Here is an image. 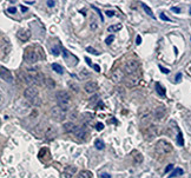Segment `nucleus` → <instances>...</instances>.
<instances>
[{
	"instance_id": "nucleus-1",
	"label": "nucleus",
	"mask_w": 191,
	"mask_h": 178,
	"mask_svg": "<svg viewBox=\"0 0 191 178\" xmlns=\"http://www.w3.org/2000/svg\"><path fill=\"white\" fill-rule=\"evenodd\" d=\"M57 103H58V106L62 107L63 110L65 111H67V110H70L71 107V96L70 93L67 92V91H58L57 92Z\"/></svg>"
},
{
	"instance_id": "nucleus-2",
	"label": "nucleus",
	"mask_w": 191,
	"mask_h": 178,
	"mask_svg": "<svg viewBox=\"0 0 191 178\" xmlns=\"http://www.w3.org/2000/svg\"><path fill=\"white\" fill-rule=\"evenodd\" d=\"M24 97L34 106H39L42 104V98L39 97L38 90L34 89V87H27L24 91Z\"/></svg>"
},
{
	"instance_id": "nucleus-3",
	"label": "nucleus",
	"mask_w": 191,
	"mask_h": 178,
	"mask_svg": "<svg viewBox=\"0 0 191 178\" xmlns=\"http://www.w3.org/2000/svg\"><path fill=\"white\" fill-rule=\"evenodd\" d=\"M138 67H139V63L136 59H129L124 64V72L129 76H132L137 72Z\"/></svg>"
},
{
	"instance_id": "nucleus-4",
	"label": "nucleus",
	"mask_w": 191,
	"mask_h": 178,
	"mask_svg": "<svg viewBox=\"0 0 191 178\" xmlns=\"http://www.w3.org/2000/svg\"><path fill=\"white\" fill-rule=\"evenodd\" d=\"M171 151H172V145L166 140H159L156 145V152L161 155H166V153H170Z\"/></svg>"
},
{
	"instance_id": "nucleus-5",
	"label": "nucleus",
	"mask_w": 191,
	"mask_h": 178,
	"mask_svg": "<svg viewBox=\"0 0 191 178\" xmlns=\"http://www.w3.org/2000/svg\"><path fill=\"white\" fill-rule=\"evenodd\" d=\"M24 59L26 60V63L28 64H34L35 61H38V53L35 50H32V49H27L25 54H24Z\"/></svg>"
},
{
	"instance_id": "nucleus-6",
	"label": "nucleus",
	"mask_w": 191,
	"mask_h": 178,
	"mask_svg": "<svg viewBox=\"0 0 191 178\" xmlns=\"http://www.w3.org/2000/svg\"><path fill=\"white\" fill-rule=\"evenodd\" d=\"M0 76H1L2 80H5V81L10 83V84L13 83V76H12V73L10 72V70L5 69L4 66H1V69H0Z\"/></svg>"
},
{
	"instance_id": "nucleus-7",
	"label": "nucleus",
	"mask_w": 191,
	"mask_h": 178,
	"mask_svg": "<svg viewBox=\"0 0 191 178\" xmlns=\"http://www.w3.org/2000/svg\"><path fill=\"white\" fill-rule=\"evenodd\" d=\"M51 113H52V116L54 117V118H57L58 121H60V119H64L65 117H66V111L65 110H63L62 107L59 106H54L52 110H51Z\"/></svg>"
},
{
	"instance_id": "nucleus-8",
	"label": "nucleus",
	"mask_w": 191,
	"mask_h": 178,
	"mask_svg": "<svg viewBox=\"0 0 191 178\" xmlns=\"http://www.w3.org/2000/svg\"><path fill=\"white\" fill-rule=\"evenodd\" d=\"M111 79H112L114 83H120L123 79H124V72L119 70V69H116L113 70L111 73Z\"/></svg>"
},
{
	"instance_id": "nucleus-9",
	"label": "nucleus",
	"mask_w": 191,
	"mask_h": 178,
	"mask_svg": "<svg viewBox=\"0 0 191 178\" xmlns=\"http://www.w3.org/2000/svg\"><path fill=\"white\" fill-rule=\"evenodd\" d=\"M84 90L86 93H90V94H92V93H94L97 90H98V84L96 83V81H89V83H86L84 86Z\"/></svg>"
},
{
	"instance_id": "nucleus-10",
	"label": "nucleus",
	"mask_w": 191,
	"mask_h": 178,
	"mask_svg": "<svg viewBox=\"0 0 191 178\" xmlns=\"http://www.w3.org/2000/svg\"><path fill=\"white\" fill-rule=\"evenodd\" d=\"M155 118L156 119H158V121H162L163 118L165 117V114H166V109L164 106H158L155 109Z\"/></svg>"
},
{
	"instance_id": "nucleus-11",
	"label": "nucleus",
	"mask_w": 191,
	"mask_h": 178,
	"mask_svg": "<svg viewBox=\"0 0 191 178\" xmlns=\"http://www.w3.org/2000/svg\"><path fill=\"white\" fill-rule=\"evenodd\" d=\"M17 37L21 42H27L30 39V37H31V32L28 30H19L18 33H17Z\"/></svg>"
},
{
	"instance_id": "nucleus-12",
	"label": "nucleus",
	"mask_w": 191,
	"mask_h": 178,
	"mask_svg": "<svg viewBox=\"0 0 191 178\" xmlns=\"http://www.w3.org/2000/svg\"><path fill=\"white\" fill-rule=\"evenodd\" d=\"M57 132H56V129L53 128V126H47V129H46V131H45V133H44V136H45V138L46 139H49V140H51V139H53L54 137H56Z\"/></svg>"
},
{
	"instance_id": "nucleus-13",
	"label": "nucleus",
	"mask_w": 191,
	"mask_h": 178,
	"mask_svg": "<svg viewBox=\"0 0 191 178\" xmlns=\"http://www.w3.org/2000/svg\"><path fill=\"white\" fill-rule=\"evenodd\" d=\"M73 133L77 136V138L85 140V139H86V136H87V131H86V129L85 128H77V130H76Z\"/></svg>"
},
{
	"instance_id": "nucleus-14",
	"label": "nucleus",
	"mask_w": 191,
	"mask_h": 178,
	"mask_svg": "<svg viewBox=\"0 0 191 178\" xmlns=\"http://www.w3.org/2000/svg\"><path fill=\"white\" fill-rule=\"evenodd\" d=\"M64 131L65 132H67V133H72V132H74L76 130H77V126L72 123V121H69V123H65L64 124Z\"/></svg>"
},
{
	"instance_id": "nucleus-15",
	"label": "nucleus",
	"mask_w": 191,
	"mask_h": 178,
	"mask_svg": "<svg viewBox=\"0 0 191 178\" xmlns=\"http://www.w3.org/2000/svg\"><path fill=\"white\" fill-rule=\"evenodd\" d=\"M138 83H139V77H131V78L126 79V81H125L126 86L129 87H133V86L138 85Z\"/></svg>"
},
{
	"instance_id": "nucleus-16",
	"label": "nucleus",
	"mask_w": 191,
	"mask_h": 178,
	"mask_svg": "<svg viewBox=\"0 0 191 178\" xmlns=\"http://www.w3.org/2000/svg\"><path fill=\"white\" fill-rule=\"evenodd\" d=\"M176 131H179L178 128H177L176 123L175 121H170V126L168 129V132H169L170 137H173V136L176 135Z\"/></svg>"
},
{
	"instance_id": "nucleus-17",
	"label": "nucleus",
	"mask_w": 191,
	"mask_h": 178,
	"mask_svg": "<svg viewBox=\"0 0 191 178\" xmlns=\"http://www.w3.org/2000/svg\"><path fill=\"white\" fill-rule=\"evenodd\" d=\"M76 171H77V168H76V166H67V168L64 170V173H65V176L67 178H71L74 173H76Z\"/></svg>"
},
{
	"instance_id": "nucleus-18",
	"label": "nucleus",
	"mask_w": 191,
	"mask_h": 178,
	"mask_svg": "<svg viewBox=\"0 0 191 178\" xmlns=\"http://www.w3.org/2000/svg\"><path fill=\"white\" fill-rule=\"evenodd\" d=\"M150 119H151V113L150 112H146V113H144V114H141V124H148L149 121H150Z\"/></svg>"
},
{
	"instance_id": "nucleus-19",
	"label": "nucleus",
	"mask_w": 191,
	"mask_h": 178,
	"mask_svg": "<svg viewBox=\"0 0 191 178\" xmlns=\"http://www.w3.org/2000/svg\"><path fill=\"white\" fill-rule=\"evenodd\" d=\"M44 84H45V86H46L47 89H53V87L56 86V83H54V80L52 78H46L45 79V81H44Z\"/></svg>"
},
{
	"instance_id": "nucleus-20",
	"label": "nucleus",
	"mask_w": 191,
	"mask_h": 178,
	"mask_svg": "<svg viewBox=\"0 0 191 178\" xmlns=\"http://www.w3.org/2000/svg\"><path fill=\"white\" fill-rule=\"evenodd\" d=\"M52 70H53L54 72H57L58 74H63L64 73L63 67H62L59 64H57V63H53V64H52Z\"/></svg>"
},
{
	"instance_id": "nucleus-21",
	"label": "nucleus",
	"mask_w": 191,
	"mask_h": 178,
	"mask_svg": "<svg viewBox=\"0 0 191 178\" xmlns=\"http://www.w3.org/2000/svg\"><path fill=\"white\" fill-rule=\"evenodd\" d=\"M156 91H157V93L159 94V96H162V97H165V90H164V87H163L161 84H156Z\"/></svg>"
},
{
	"instance_id": "nucleus-22",
	"label": "nucleus",
	"mask_w": 191,
	"mask_h": 178,
	"mask_svg": "<svg viewBox=\"0 0 191 178\" xmlns=\"http://www.w3.org/2000/svg\"><path fill=\"white\" fill-rule=\"evenodd\" d=\"M78 178H92V173L90 172V171L84 170L78 175Z\"/></svg>"
},
{
	"instance_id": "nucleus-23",
	"label": "nucleus",
	"mask_w": 191,
	"mask_h": 178,
	"mask_svg": "<svg viewBox=\"0 0 191 178\" xmlns=\"http://www.w3.org/2000/svg\"><path fill=\"white\" fill-rule=\"evenodd\" d=\"M121 29V24H117V25H111V26H109L107 27V31L109 32H117V31H119Z\"/></svg>"
},
{
	"instance_id": "nucleus-24",
	"label": "nucleus",
	"mask_w": 191,
	"mask_h": 178,
	"mask_svg": "<svg viewBox=\"0 0 191 178\" xmlns=\"http://www.w3.org/2000/svg\"><path fill=\"white\" fill-rule=\"evenodd\" d=\"M141 6H143V8H144V11H145V12H146V13H148V14L150 15L151 18H153V19H155V18H156V17H155V14L152 13V11H151V8L149 7V6H146V4H143V2H141Z\"/></svg>"
},
{
	"instance_id": "nucleus-25",
	"label": "nucleus",
	"mask_w": 191,
	"mask_h": 178,
	"mask_svg": "<svg viewBox=\"0 0 191 178\" xmlns=\"http://www.w3.org/2000/svg\"><path fill=\"white\" fill-rule=\"evenodd\" d=\"M94 145H96V148L98 150H103L104 148H105V144H104V142L103 140H100V139H97L96 142H94Z\"/></svg>"
},
{
	"instance_id": "nucleus-26",
	"label": "nucleus",
	"mask_w": 191,
	"mask_h": 178,
	"mask_svg": "<svg viewBox=\"0 0 191 178\" xmlns=\"http://www.w3.org/2000/svg\"><path fill=\"white\" fill-rule=\"evenodd\" d=\"M177 143H178V145H179V146H183L184 145L183 135H182V132H181V131H179V132H178V135H177Z\"/></svg>"
},
{
	"instance_id": "nucleus-27",
	"label": "nucleus",
	"mask_w": 191,
	"mask_h": 178,
	"mask_svg": "<svg viewBox=\"0 0 191 178\" xmlns=\"http://www.w3.org/2000/svg\"><path fill=\"white\" fill-rule=\"evenodd\" d=\"M79 77L82 79H87L90 77V72L86 71V70H82V72L79 73Z\"/></svg>"
},
{
	"instance_id": "nucleus-28",
	"label": "nucleus",
	"mask_w": 191,
	"mask_h": 178,
	"mask_svg": "<svg viewBox=\"0 0 191 178\" xmlns=\"http://www.w3.org/2000/svg\"><path fill=\"white\" fill-rule=\"evenodd\" d=\"M134 160H136L137 163H141V162H143V156H141V153L136 152V153H134Z\"/></svg>"
},
{
	"instance_id": "nucleus-29",
	"label": "nucleus",
	"mask_w": 191,
	"mask_h": 178,
	"mask_svg": "<svg viewBox=\"0 0 191 178\" xmlns=\"http://www.w3.org/2000/svg\"><path fill=\"white\" fill-rule=\"evenodd\" d=\"M113 40H114V36H113V34H111L110 37H107V38H106L105 43L107 44V45H110V44L113 43Z\"/></svg>"
},
{
	"instance_id": "nucleus-30",
	"label": "nucleus",
	"mask_w": 191,
	"mask_h": 178,
	"mask_svg": "<svg viewBox=\"0 0 191 178\" xmlns=\"http://www.w3.org/2000/svg\"><path fill=\"white\" fill-rule=\"evenodd\" d=\"M86 51H87L89 53L94 54V56H99V52H97V51L94 50V49H92V47H87V49H86Z\"/></svg>"
},
{
	"instance_id": "nucleus-31",
	"label": "nucleus",
	"mask_w": 191,
	"mask_h": 178,
	"mask_svg": "<svg viewBox=\"0 0 191 178\" xmlns=\"http://www.w3.org/2000/svg\"><path fill=\"white\" fill-rule=\"evenodd\" d=\"M96 129H97V131H101V130H104V125H103L101 123H98V124L96 125Z\"/></svg>"
},
{
	"instance_id": "nucleus-32",
	"label": "nucleus",
	"mask_w": 191,
	"mask_h": 178,
	"mask_svg": "<svg viewBox=\"0 0 191 178\" xmlns=\"http://www.w3.org/2000/svg\"><path fill=\"white\" fill-rule=\"evenodd\" d=\"M7 12H8V13H12V14H13V13H17V8L15 7H8L7 8Z\"/></svg>"
},
{
	"instance_id": "nucleus-33",
	"label": "nucleus",
	"mask_w": 191,
	"mask_h": 178,
	"mask_svg": "<svg viewBox=\"0 0 191 178\" xmlns=\"http://www.w3.org/2000/svg\"><path fill=\"white\" fill-rule=\"evenodd\" d=\"M172 169H173V164H169V165L165 168V173H168V172H169V171H171Z\"/></svg>"
},
{
	"instance_id": "nucleus-34",
	"label": "nucleus",
	"mask_w": 191,
	"mask_h": 178,
	"mask_svg": "<svg viewBox=\"0 0 191 178\" xmlns=\"http://www.w3.org/2000/svg\"><path fill=\"white\" fill-rule=\"evenodd\" d=\"M46 4H47V6H49V7H53V6L56 5V1H52V0H49V1H46Z\"/></svg>"
},
{
	"instance_id": "nucleus-35",
	"label": "nucleus",
	"mask_w": 191,
	"mask_h": 178,
	"mask_svg": "<svg viewBox=\"0 0 191 178\" xmlns=\"http://www.w3.org/2000/svg\"><path fill=\"white\" fill-rule=\"evenodd\" d=\"M159 69H161V71H162L163 73H166V74H168V73H170V70L165 69V67H163L162 65H159Z\"/></svg>"
},
{
	"instance_id": "nucleus-36",
	"label": "nucleus",
	"mask_w": 191,
	"mask_h": 178,
	"mask_svg": "<svg viewBox=\"0 0 191 178\" xmlns=\"http://www.w3.org/2000/svg\"><path fill=\"white\" fill-rule=\"evenodd\" d=\"M159 17H161V19H162V20H164V22H170L169 18H168V17H166L165 14H163V13H161V15H159Z\"/></svg>"
},
{
	"instance_id": "nucleus-37",
	"label": "nucleus",
	"mask_w": 191,
	"mask_h": 178,
	"mask_svg": "<svg viewBox=\"0 0 191 178\" xmlns=\"http://www.w3.org/2000/svg\"><path fill=\"white\" fill-rule=\"evenodd\" d=\"M90 27H91V30H97V22H92L91 24H90Z\"/></svg>"
},
{
	"instance_id": "nucleus-38",
	"label": "nucleus",
	"mask_w": 191,
	"mask_h": 178,
	"mask_svg": "<svg viewBox=\"0 0 191 178\" xmlns=\"http://www.w3.org/2000/svg\"><path fill=\"white\" fill-rule=\"evenodd\" d=\"M52 53H53L54 56H59V51H58V47H53V49H52Z\"/></svg>"
},
{
	"instance_id": "nucleus-39",
	"label": "nucleus",
	"mask_w": 191,
	"mask_h": 178,
	"mask_svg": "<svg viewBox=\"0 0 191 178\" xmlns=\"http://www.w3.org/2000/svg\"><path fill=\"white\" fill-rule=\"evenodd\" d=\"M136 44H137V45H141V36H137V38H136Z\"/></svg>"
},
{
	"instance_id": "nucleus-40",
	"label": "nucleus",
	"mask_w": 191,
	"mask_h": 178,
	"mask_svg": "<svg viewBox=\"0 0 191 178\" xmlns=\"http://www.w3.org/2000/svg\"><path fill=\"white\" fill-rule=\"evenodd\" d=\"M105 13L107 17H113V15H114V12H113V11H106Z\"/></svg>"
},
{
	"instance_id": "nucleus-41",
	"label": "nucleus",
	"mask_w": 191,
	"mask_h": 178,
	"mask_svg": "<svg viewBox=\"0 0 191 178\" xmlns=\"http://www.w3.org/2000/svg\"><path fill=\"white\" fill-rule=\"evenodd\" d=\"M175 172H176V175H183V169H177V170H175Z\"/></svg>"
},
{
	"instance_id": "nucleus-42",
	"label": "nucleus",
	"mask_w": 191,
	"mask_h": 178,
	"mask_svg": "<svg viewBox=\"0 0 191 178\" xmlns=\"http://www.w3.org/2000/svg\"><path fill=\"white\" fill-rule=\"evenodd\" d=\"M100 178H111V176L109 173H101L100 175Z\"/></svg>"
},
{
	"instance_id": "nucleus-43",
	"label": "nucleus",
	"mask_w": 191,
	"mask_h": 178,
	"mask_svg": "<svg viewBox=\"0 0 191 178\" xmlns=\"http://www.w3.org/2000/svg\"><path fill=\"white\" fill-rule=\"evenodd\" d=\"M93 69L96 70V72H100V67H99V65H93Z\"/></svg>"
},
{
	"instance_id": "nucleus-44",
	"label": "nucleus",
	"mask_w": 191,
	"mask_h": 178,
	"mask_svg": "<svg viewBox=\"0 0 191 178\" xmlns=\"http://www.w3.org/2000/svg\"><path fill=\"white\" fill-rule=\"evenodd\" d=\"M85 60H86V63H87V65H90V66H93V64H92V61L89 59V58H85Z\"/></svg>"
},
{
	"instance_id": "nucleus-45",
	"label": "nucleus",
	"mask_w": 191,
	"mask_h": 178,
	"mask_svg": "<svg viewBox=\"0 0 191 178\" xmlns=\"http://www.w3.org/2000/svg\"><path fill=\"white\" fill-rule=\"evenodd\" d=\"M171 10H172L173 12H176V13H179V12H181V10H179L178 7H172Z\"/></svg>"
},
{
	"instance_id": "nucleus-46",
	"label": "nucleus",
	"mask_w": 191,
	"mask_h": 178,
	"mask_svg": "<svg viewBox=\"0 0 191 178\" xmlns=\"http://www.w3.org/2000/svg\"><path fill=\"white\" fill-rule=\"evenodd\" d=\"M181 78H182V73H178L176 76V79L177 80H181Z\"/></svg>"
},
{
	"instance_id": "nucleus-47",
	"label": "nucleus",
	"mask_w": 191,
	"mask_h": 178,
	"mask_svg": "<svg viewBox=\"0 0 191 178\" xmlns=\"http://www.w3.org/2000/svg\"><path fill=\"white\" fill-rule=\"evenodd\" d=\"M21 11H22V12H24V13H25V12H26V11H27V8L25 7V6H21Z\"/></svg>"
},
{
	"instance_id": "nucleus-48",
	"label": "nucleus",
	"mask_w": 191,
	"mask_h": 178,
	"mask_svg": "<svg viewBox=\"0 0 191 178\" xmlns=\"http://www.w3.org/2000/svg\"><path fill=\"white\" fill-rule=\"evenodd\" d=\"M25 4H28V5H32V4H34V1H25Z\"/></svg>"
},
{
	"instance_id": "nucleus-49",
	"label": "nucleus",
	"mask_w": 191,
	"mask_h": 178,
	"mask_svg": "<svg viewBox=\"0 0 191 178\" xmlns=\"http://www.w3.org/2000/svg\"><path fill=\"white\" fill-rule=\"evenodd\" d=\"M190 14H191V7H190Z\"/></svg>"
}]
</instances>
